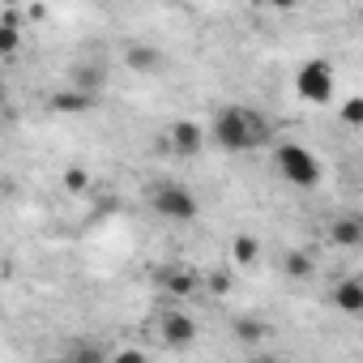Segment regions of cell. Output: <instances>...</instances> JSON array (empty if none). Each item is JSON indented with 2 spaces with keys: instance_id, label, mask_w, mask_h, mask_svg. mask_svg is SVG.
<instances>
[{
  "instance_id": "21",
  "label": "cell",
  "mask_w": 363,
  "mask_h": 363,
  "mask_svg": "<svg viewBox=\"0 0 363 363\" xmlns=\"http://www.w3.org/2000/svg\"><path fill=\"white\" fill-rule=\"evenodd\" d=\"M111 363H145V354L141 350H120V354H111Z\"/></svg>"
},
{
  "instance_id": "12",
  "label": "cell",
  "mask_w": 363,
  "mask_h": 363,
  "mask_svg": "<svg viewBox=\"0 0 363 363\" xmlns=\"http://www.w3.org/2000/svg\"><path fill=\"white\" fill-rule=\"evenodd\" d=\"M22 52V26H18V13L9 9L5 18H0V56H18Z\"/></svg>"
},
{
  "instance_id": "7",
  "label": "cell",
  "mask_w": 363,
  "mask_h": 363,
  "mask_svg": "<svg viewBox=\"0 0 363 363\" xmlns=\"http://www.w3.org/2000/svg\"><path fill=\"white\" fill-rule=\"evenodd\" d=\"M167 137H171V150H175V154H197V150L206 145V133H201V124H193V120H175Z\"/></svg>"
},
{
  "instance_id": "3",
  "label": "cell",
  "mask_w": 363,
  "mask_h": 363,
  "mask_svg": "<svg viewBox=\"0 0 363 363\" xmlns=\"http://www.w3.org/2000/svg\"><path fill=\"white\" fill-rule=\"evenodd\" d=\"M150 206H154V214L167 218V223H193L197 210H201L197 193L184 189V184H158L154 197H150Z\"/></svg>"
},
{
  "instance_id": "2",
  "label": "cell",
  "mask_w": 363,
  "mask_h": 363,
  "mask_svg": "<svg viewBox=\"0 0 363 363\" xmlns=\"http://www.w3.org/2000/svg\"><path fill=\"white\" fill-rule=\"evenodd\" d=\"M274 171L295 189H316L320 184V158L308 145H299V141H282L274 150Z\"/></svg>"
},
{
  "instance_id": "15",
  "label": "cell",
  "mask_w": 363,
  "mask_h": 363,
  "mask_svg": "<svg viewBox=\"0 0 363 363\" xmlns=\"http://www.w3.org/2000/svg\"><path fill=\"white\" fill-rule=\"evenodd\" d=\"M265 333H269L265 320H252V316H240V320H235V337H240V342H261Z\"/></svg>"
},
{
  "instance_id": "11",
  "label": "cell",
  "mask_w": 363,
  "mask_h": 363,
  "mask_svg": "<svg viewBox=\"0 0 363 363\" xmlns=\"http://www.w3.org/2000/svg\"><path fill=\"white\" fill-rule=\"evenodd\" d=\"M90 107H94V99L82 94V90H56L52 94V111H60V116H82Z\"/></svg>"
},
{
  "instance_id": "23",
  "label": "cell",
  "mask_w": 363,
  "mask_h": 363,
  "mask_svg": "<svg viewBox=\"0 0 363 363\" xmlns=\"http://www.w3.org/2000/svg\"><path fill=\"white\" fill-rule=\"evenodd\" d=\"M0 128H5V120H0Z\"/></svg>"
},
{
  "instance_id": "10",
  "label": "cell",
  "mask_w": 363,
  "mask_h": 363,
  "mask_svg": "<svg viewBox=\"0 0 363 363\" xmlns=\"http://www.w3.org/2000/svg\"><path fill=\"white\" fill-rule=\"evenodd\" d=\"M329 244L333 248H359L363 244V223L359 218H333L329 223Z\"/></svg>"
},
{
  "instance_id": "16",
  "label": "cell",
  "mask_w": 363,
  "mask_h": 363,
  "mask_svg": "<svg viewBox=\"0 0 363 363\" xmlns=\"http://www.w3.org/2000/svg\"><path fill=\"white\" fill-rule=\"evenodd\" d=\"M286 274L291 278H312V257L308 252H291L286 257Z\"/></svg>"
},
{
  "instance_id": "4",
  "label": "cell",
  "mask_w": 363,
  "mask_h": 363,
  "mask_svg": "<svg viewBox=\"0 0 363 363\" xmlns=\"http://www.w3.org/2000/svg\"><path fill=\"white\" fill-rule=\"evenodd\" d=\"M295 94L303 99V103H329L333 99V69H329V60H308V65H299L295 69Z\"/></svg>"
},
{
  "instance_id": "5",
  "label": "cell",
  "mask_w": 363,
  "mask_h": 363,
  "mask_svg": "<svg viewBox=\"0 0 363 363\" xmlns=\"http://www.w3.org/2000/svg\"><path fill=\"white\" fill-rule=\"evenodd\" d=\"M158 333H162V342H167L171 350H189V346H197V337H201L197 320H193L189 312H179V308L162 312V320H158Z\"/></svg>"
},
{
  "instance_id": "14",
  "label": "cell",
  "mask_w": 363,
  "mask_h": 363,
  "mask_svg": "<svg viewBox=\"0 0 363 363\" xmlns=\"http://www.w3.org/2000/svg\"><path fill=\"white\" fill-rule=\"evenodd\" d=\"M231 257H235V265H252V261L261 257V244H257L252 235H235V244H231Z\"/></svg>"
},
{
  "instance_id": "18",
  "label": "cell",
  "mask_w": 363,
  "mask_h": 363,
  "mask_svg": "<svg viewBox=\"0 0 363 363\" xmlns=\"http://www.w3.org/2000/svg\"><path fill=\"white\" fill-rule=\"evenodd\" d=\"M60 363H103V354H99V346H77V350L65 354Z\"/></svg>"
},
{
  "instance_id": "9",
  "label": "cell",
  "mask_w": 363,
  "mask_h": 363,
  "mask_svg": "<svg viewBox=\"0 0 363 363\" xmlns=\"http://www.w3.org/2000/svg\"><path fill=\"white\" fill-rule=\"evenodd\" d=\"M162 286H167L175 299H189V295H197L201 274H197V269H162Z\"/></svg>"
},
{
  "instance_id": "1",
  "label": "cell",
  "mask_w": 363,
  "mask_h": 363,
  "mask_svg": "<svg viewBox=\"0 0 363 363\" xmlns=\"http://www.w3.org/2000/svg\"><path fill=\"white\" fill-rule=\"evenodd\" d=\"M269 120L248 111V107H218L214 124H210V137L227 150V154H244V150H257L269 141Z\"/></svg>"
},
{
  "instance_id": "6",
  "label": "cell",
  "mask_w": 363,
  "mask_h": 363,
  "mask_svg": "<svg viewBox=\"0 0 363 363\" xmlns=\"http://www.w3.org/2000/svg\"><path fill=\"white\" fill-rule=\"evenodd\" d=\"M124 65H128L133 73L150 77V73H162L167 56H162V52H158L154 43H128V48H124Z\"/></svg>"
},
{
  "instance_id": "13",
  "label": "cell",
  "mask_w": 363,
  "mask_h": 363,
  "mask_svg": "<svg viewBox=\"0 0 363 363\" xmlns=\"http://www.w3.org/2000/svg\"><path fill=\"white\" fill-rule=\"evenodd\" d=\"M103 82H107V69H99V65H77V73H73V90H82L90 99H99Z\"/></svg>"
},
{
  "instance_id": "19",
  "label": "cell",
  "mask_w": 363,
  "mask_h": 363,
  "mask_svg": "<svg viewBox=\"0 0 363 363\" xmlns=\"http://www.w3.org/2000/svg\"><path fill=\"white\" fill-rule=\"evenodd\" d=\"M65 184H69L73 193H86V189H90V175H86L82 167H69V171H65Z\"/></svg>"
},
{
  "instance_id": "22",
  "label": "cell",
  "mask_w": 363,
  "mask_h": 363,
  "mask_svg": "<svg viewBox=\"0 0 363 363\" xmlns=\"http://www.w3.org/2000/svg\"><path fill=\"white\" fill-rule=\"evenodd\" d=\"M252 363H282V359H269V354H257Z\"/></svg>"
},
{
  "instance_id": "17",
  "label": "cell",
  "mask_w": 363,
  "mask_h": 363,
  "mask_svg": "<svg viewBox=\"0 0 363 363\" xmlns=\"http://www.w3.org/2000/svg\"><path fill=\"white\" fill-rule=\"evenodd\" d=\"M342 120H346V124H363V99H359V94H350V99L342 103Z\"/></svg>"
},
{
  "instance_id": "20",
  "label": "cell",
  "mask_w": 363,
  "mask_h": 363,
  "mask_svg": "<svg viewBox=\"0 0 363 363\" xmlns=\"http://www.w3.org/2000/svg\"><path fill=\"white\" fill-rule=\"evenodd\" d=\"M201 282H210L214 295H227V291H231V274H227V269H210V278H201Z\"/></svg>"
},
{
  "instance_id": "8",
  "label": "cell",
  "mask_w": 363,
  "mask_h": 363,
  "mask_svg": "<svg viewBox=\"0 0 363 363\" xmlns=\"http://www.w3.org/2000/svg\"><path fill=\"white\" fill-rule=\"evenodd\" d=\"M333 308H337L342 316H359V312H363V282H359V278L337 282V286H333Z\"/></svg>"
}]
</instances>
